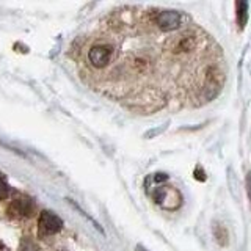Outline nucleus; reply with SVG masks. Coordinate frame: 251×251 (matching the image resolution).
I'll return each mask as SVG.
<instances>
[{"mask_svg":"<svg viewBox=\"0 0 251 251\" xmlns=\"http://www.w3.org/2000/svg\"><path fill=\"white\" fill-rule=\"evenodd\" d=\"M152 198L157 204H160L165 209H177L182 202L180 193L173 187H159L152 193Z\"/></svg>","mask_w":251,"mask_h":251,"instance_id":"nucleus-3","label":"nucleus"},{"mask_svg":"<svg viewBox=\"0 0 251 251\" xmlns=\"http://www.w3.org/2000/svg\"><path fill=\"white\" fill-rule=\"evenodd\" d=\"M61 226L63 222L60 217L47 210L41 212V215H39V234L41 235H50L58 232L61 229Z\"/></svg>","mask_w":251,"mask_h":251,"instance_id":"nucleus-4","label":"nucleus"},{"mask_svg":"<svg viewBox=\"0 0 251 251\" xmlns=\"http://www.w3.org/2000/svg\"><path fill=\"white\" fill-rule=\"evenodd\" d=\"M0 251H8V250H6V248H5L3 245H0Z\"/></svg>","mask_w":251,"mask_h":251,"instance_id":"nucleus-10","label":"nucleus"},{"mask_svg":"<svg viewBox=\"0 0 251 251\" xmlns=\"http://www.w3.org/2000/svg\"><path fill=\"white\" fill-rule=\"evenodd\" d=\"M115 46L108 41H98L94 43L88 52H86V60L94 69H104L115 60Z\"/></svg>","mask_w":251,"mask_h":251,"instance_id":"nucleus-1","label":"nucleus"},{"mask_svg":"<svg viewBox=\"0 0 251 251\" xmlns=\"http://www.w3.org/2000/svg\"><path fill=\"white\" fill-rule=\"evenodd\" d=\"M21 251H39V250H38V247L35 245L33 242L24 240V242H22V245H21Z\"/></svg>","mask_w":251,"mask_h":251,"instance_id":"nucleus-8","label":"nucleus"},{"mask_svg":"<svg viewBox=\"0 0 251 251\" xmlns=\"http://www.w3.org/2000/svg\"><path fill=\"white\" fill-rule=\"evenodd\" d=\"M152 24L163 33H171V31L180 30L184 27L185 16L179 11H171V10H163V11H155L151 16Z\"/></svg>","mask_w":251,"mask_h":251,"instance_id":"nucleus-2","label":"nucleus"},{"mask_svg":"<svg viewBox=\"0 0 251 251\" xmlns=\"http://www.w3.org/2000/svg\"><path fill=\"white\" fill-rule=\"evenodd\" d=\"M138 251H145V250L143 248H138Z\"/></svg>","mask_w":251,"mask_h":251,"instance_id":"nucleus-11","label":"nucleus"},{"mask_svg":"<svg viewBox=\"0 0 251 251\" xmlns=\"http://www.w3.org/2000/svg\"><path fill=\"white\" fill-rule=\"evenodd\" d=\"M10 195V185L6 184V180L0 175V200H5Z\"/></svg>","mask_w":251,"mask_h":251,"instance_id":"nucleus-7","label":"nucleus"},{"mask_svg":"<svg viewBox=\"0 0 251 251\" xmlns=\"http://www.w3.org/2000/svg\"><path fill=\"white\" fill-rule=\"evenodd\" d=\"M247 192H248V196L251 200V173H248V176H247Z\"/></svg>","mask_w":251,"mask_h":251,"instance_id":"nucleus-9","label":"nucleus"},{"mask_svg":"<svg viewBox=\"0 0 251 251\" xmlns=\"http://www.w3.org/2000/svg\"><path fill=\"white\" fill-rule=\"evenodd\" d=\"M13 209L16 215H24V217H30L31 212L35 209V204L31 202L30 200H19L13 202Z\"/></svg>","mask_w":251,"mask_h":251,"instance_id":"nucleus-5","label":"nucleus"},{"mask_svg":"<svg viewBox=\"0 0 251 251\" xmlns=\"http://www.w3.org/2000/svg\"><path fill=\"white\" fill-rule=\"evenodd\" d=\"M247 11H248V5L245 2H237V22L240 28L245 27V24H247V19H248Z\"/></svg>","mask_w":251,"mask_h":251,"instance_id":"nucleus-6","label":"nucleus"}]
</instances>
